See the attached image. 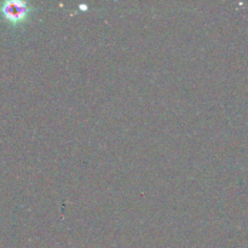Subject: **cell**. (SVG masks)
Here are the masks:
<instances>
[{"instance_id":"obj_1","label":"cell","mask_w":248,"mask_h":248,"mask_svg":"<svg viewBox=\"0 0 248 248\" xmlns=\"http://www.w3.org/2000/svg\"><path fill=\"white\" fill-rule=\"evenodd\" d=\"M1 11L10 21H17L26 14V7L19 2H5L1 7Z\"/></svg>"}]
</instances>
